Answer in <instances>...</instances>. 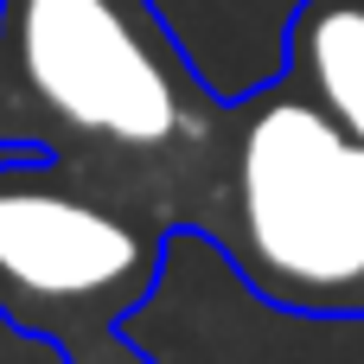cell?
<instances>
[{"instance_id": "cell-1", "label": "cell", "mask_w": 364, "mask_h": 364, "mask_svg": "<svg viewBox=\"0 0 364 364\" xmlns=\"http://www.w3.org/2000/svg\"><path fill=\"white\" fill-rule=\"evenodd\" d=\"M230 134L218 96L154 0H0V147L198 237Z\"/></svg>"}, {"instance_id": "cell-2", "label": "cell", "mask_w": 364, "mask_h": 364, "mask_svg": "<svg viewBox=\"0 0 364 364\" xmlns=\"http://www.w3.org/2000/svg\"><path fill=\"white\" fill-rule=\"evenodd\" d=\"M198 237L256 301L301 320H364V141L282 70L230 96L224 166Z\"/></svg>"}, {"instance_id": "cell-3", "label": "cell", "mask_w": 364, "mask_h": 364, "mask_svg": "<svg viewBox=\"0 0 364 364\" xmlns=\"http://www.w3.org/2000/svg\"><path fill=\"white\" fill-rule=\"evenodd\" d=\"M173 224L90 186L64 160L0 166V320L64 364H154L128 320L154 294Z\"/></svg>"}, {"instance_id": "cell-4", "label": "cell", "mask_w": 364, "mask_h": 364, "mask_svg": "<svg viewBox=\"0 0 364 364\" xmlns=\"http://www.w3.org/2000/svg\"><path fill=\"white\" fill-rule=\"evenodd\" d=\"M282 77L364 141V0H301L288 13Z\"/></svg>"}]
</instances>
